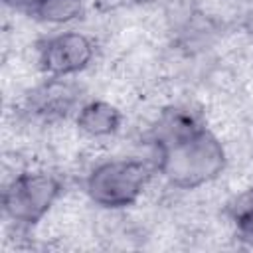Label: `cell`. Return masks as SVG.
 Listing matches in <instances>:
<instances>
[{
    "instance_id": "7a4b0ae2",
    "label": "cell",
    "mask_w": 253,
    "mask_h": 253,
    "mask_svg": "<svg viewBox=\"0 0 253 253\" xmlns=\"http://www.w3.org/2000/svg\"><path fill=\"white\" fill-rule=\"evenodd\" d=\"M148 180V168L140 160H109L99 164L87 178L89 198L103 208L130 206Z\"/></svg>"
},
{
    "instance_id": "5b68a950",
    "label": "cell",
    "mask_w": 253,
    "mask_h": 253,
    "mask_svg": "<svg viewBox=\"0 0 253 253\" xmlns=\"http://www.w3.org/2000/svg\"><path fill=\"white\" fill-rule=\"evenodd\" d=\"M77 125L83 132L91 136H107L119 128L121 113L105 101H93L81 107L77 115Z\"/></svg>"
},
{
    "instance_id": "6da1fadb",
    "label": "cell",
    "mask_w": 253,
    "mask_h": 253,
    "mask_svg": "<svg viewBox=\"0 0 253 253\" xmlns=\"http://www.w3.org/2000/svg\"><path fill=\"white\" fill-rule=\"evenodd\" d=\"M158 170L178 188H198L213 180L225 166L221 142L186 111L162 119L154 132Z\"/></svg>"
},
{
    "instance_id": "30bf717a",
    "label": "cell",
    "mask_w": 253,
    "mask_h": 253,
    "mask_svg": "<svg viewBox=\"0 0 253 253\" xmlns=\"http://www.w3.org/2000/svg\"><path fill=\"white\" fill-rule=\"evenodd\" d=\"M134 2H152V0H134Z\"/></svg>"
},
{
    "instance_id": "52a82bcc",
    "label": "cell",
    "mask_w": 253,
    "mask_h": 253,
    "mask_svg": "<svg viewBox=\"0 0 253 253\" xmlns=\"http://www.w3.org/2000/svg\"><path fill=\"white\" fill-rule=\"evenodd\" d=\"M83 10V0H42L36 16L45 22H69Z\"/></svg>"
},
{
    "instance_id": "3957f363",
    "label": "cell",
    "mask_w": 253,
    "mask_h": 253,
    "mask_svg": "<svg viewBox=\"0 0 253 253\" xmlns=\"http://www.w3.org/2000/svg\"><path fill=\"white\" fill-rule=\"evenodd\" d=\"M61 194V184L45 172H26L14 178L4 190V211L18 223H38Z\"/></svg>"
},
{
    "instance_id": "277c9868",
    "label": "cell",
    "mask_w": 253,
    "mask_h": 253,
    "mask_svg": "<svg viewBox=\"0 0 253 253\" xmlns=\"http://www.w3.org/2000/svg\"><path fill=\"white\" fill-rule=\"evenodd\" d=\"M93 57V43L87 36L65 32L51 36L40 45V65L53 77L81 71Z\"/></svg>"
},
{
    "instance_id": "9c48e42d",
    "label": "cell",
    "mask_w": 253,
    "mask_h": 253,
    "mask_svg": "<svg viewBox=\"0 0 253 253\" xmlns=\"http://www.w3.org/2000/svg\"><path fill=\"white\" fill-rule=\"evenodd\" d=\"M8 6L16 8V10H22V12H28V14H36L42 0H4Z\"/></svg>"
},
{
    "instance_id": "8992f818",
    "label": "cell",
    "mask_w": 253,
    "mask_h": 253,
    "mask_svg": "<svg viewBox=\"0 0 253 253\" xmlns=\"http://www.w3.org/2000/svg\"><path fill=\"white\" fill-rule=\"evenodd\" d=\"M71 105V93L67 87L47 85L34 97V107L42 115H61Z\"/></svg>"
},
{
    "instance_id": "ba28073f",
    "label": "cell",
    "mask_w": 253,
    "mask_h": 253,
    "mask_svg": "<svg viewBox=\"0 0 253 253\" xmlns=\"http://www.w3.org/2000/svg\"><path fill=\"white\" fill-rule=\"evenodd\" d=\"M227 211H229V217L235 223V227L243 235L253 237V188L245 190L243 194L233 198Z\"/></svg>"
}]
</instances>
